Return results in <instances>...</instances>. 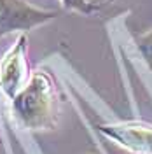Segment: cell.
I'll return each mask as SVG.
<instances>
[{
  "label": "cell",
  "instance_id": "3957f363",
  "mask_svg": "<svg viewBox=\"0 0 152 154\" xmlns=\"http://www.w3.org/2000/svg\"><path fill=\"white\" fill-rule=\"evenodd\" d=\"M26 74V35H19L16 44L0 61V86L9 98H14L28 82Z\"/></svg>",
  "mask_w": 152,
  "mask_h": 154
},
{
  "label": "cell",
  "instance_id": "7a4b0ae2",
  "mask_svg": "<svg viewBox=\"0 0 152 154\" xmlns=\"http://www.w3.org/2000/svg\"><path fill=\"white\" fill-rule=\"evenodd\" d=\"M56 18V11L40 9L26 0H0V38L14 32L33 30Z\"/></svg>",
  "mask_w": 152,
  "mask_h": 154
},
{
  "label": "cell",
  "instance_id": "5b68a950",
  "mask_svg": "<svg viewBox=\"0 0 152 154\" xmlns=\"http://www.w3.org/2000/svg\"><path fill=\"white\" fill-rule=\"evenodd\" d=\"M61 5L67 11H75L81 14H91L95 11L89 0H61Z\"/></svg>",
  "mask_w": 152,
  "mask_h": 154
},
{
  "label": "cell",
  "instance_id": "277c9868",
  "mask_svg": "<svg viewBox=\"0 0 152 154\" xmlns=\"http://www.w3.org/2000/svg\"><path fill=\"white\" fill-rule=\"evenodd\" d=\"M136 46H138V51L142 53L143 60L147 61V65L152 68V28L136 37Z\"/></svg>",
  "mask_w": 152,
  "mask_h": 154
},
{
  "label": "cell",
  "instance_id": "6da1fadb",
  "mask_svg": "<svg viewBox=\"0 0 152 154\" xmlns=\"http://www.w3.org/2000/svg\"><path fill=\"white\" fill-rule=\"evenodd\" d=\"M12 110L19 123L30 130L51 126L54 117V96L49 77L42 72H35L12 98Z\"/></svg>",
  "mask_w": 152,
  "mask_h": 154
}]
</instances>
